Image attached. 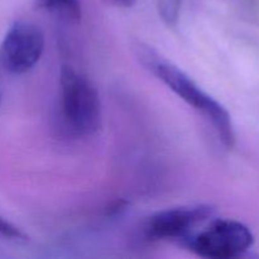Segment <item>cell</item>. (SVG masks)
Here are the masks:
<instances>
[{
    "label": "cell",
    "mask_w": 259,
    "mask_h": 259,
    "mask_svg": "<svg viewBox=\"0 0 259 259\" xmlns=\"http://www.w3.org/2000/svg\"><path fill=\"white\" fill-rule=\"evenodd\" d=\"M134 52L147 71L163 82L187 105L199 111L204 119L211 124L222 143L227 148H233L235 143V133L232 116L219 101L202 90L201 86L195 82L186 72L164 58L151 46L137 43L134 46Z\"/></svg>",
    "instance_id": "6da1fadb"
},
{
    "label": "cell",
    "mask_w": 259,
    "mask_h": 259,
    "mask_svg": "<svg viewBox=\"0 0 259 259\" xmlns=\"http://www.w3.org/2000/svg\"><path fill=\"white\" fill-rule=\"evenodd\" d=\"M58 121L73 138H86L100 129L101 101L93 81L71 66L60 72Z\"/></svg>",
    "instance_id": "7a4b0ae2"
},
{
    "label": "cell",
    "mask_w": 259,
    "mask_h": 259,
    "mask_svg": "<svg viewBox=\"0 0 259 259\" xmlns=\"http://www.w3.org/2000/svg\"><path fill=\"white\" fill-rule=\"evenodd\" d=\"M254 237L247 225L232 219L209 222L192 233L181 245L205 259H234L250 249Z\"/></svg>",
    "instance_id": "3957f363"
},
{
    "label": "cell",
    "mask_w": 259,
    "mask_h": 259,
    "mask_svg": "<svg viewBox=\"0 0 259 259\" xmlns=\"http://www.w3.org/2000/svg\"><path fill=\"white\" fill-rule=\"evenodd\" d=\"M215 217L210 205H191L162 210L147 219L142 228L148 242H176L182 244L201 225Z\"/></svg>",
    "instance_id": "277c9868"
},
{
    "label": "cell",
    "mask_w": 259,
    "mask_h": 259,
    "mask_svg": "<svg viewBox=\"0 0 259 259\" xmlns=\"http://www.w3.org/2000/svg\"><path fill=\"white\" fill-rule=\"evenodd\" d=\"M45 46V33L37 24L18 20L0 43V66L14 75L28 72L39 62Z\"/></svg>",
    "instance_id": "5b68a950"
},
{
    "label": "cell",
    "mask_w": 259,
    "mask_h": 259,
    "mask_svg": "<svg viewBox=\"0 0 259 259\" xmlns=\"http://www.w3.org/2000/svg\"><path fill=\"white\" fill-rule=\"evenodd\" d=\"M34 5L61 22L70 24L78 23L82 17L80 0H34Z\"/></svg>",
    "instance_id": "8992f818"
},
{
    "label": "cell",
    "mask_w": 259,
    "mask_h": 259,
    "mask_svg": "<svg viewBox=\"0 0 259 259\" xmlns=\"http://www.w3.org/2000/svg\"><path fill=\"white\" fill-rule=\"evenodd\" d=\"M182 0H157L158 14L167 27H175L180 17Z\"/></svg>",
    "instance_id": "52a82bcc"
},
{
    "label": "cell",
    "mask_w": 259,
    "mask_h": 259,
    "mask_svg": "<svg viewBox=\"0 0 259 259\" xmlns=\"http://www.w3.org/2000/svg\"><path fill=\"white\" fill-rule=\"evenodd\" d=\"M0 238H4L8 240H14V242H24L27 240V235L22 232L18 227L8 222L3 217H0Z\"/></svg>",
    "instance_id": "ba28073f"
},
{
    "label": "cell",
    "mask_w": 259,
    "mask_h": 259,
    "mask_svg": "<svg viewBox=\"0 0 259 259\" xmlns=\"http://www.w3.org/2000/svg\"><path fill=\"white\" fill-rule=\"evenodd\" d=\"M113 2L115 3L116 5H119V7L129 8V7H132V5H133L137 0H113Z\"/></svg>",
    "instance_id": "9c48e42d"
}]
</instances>
